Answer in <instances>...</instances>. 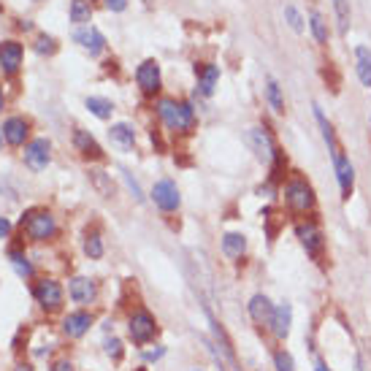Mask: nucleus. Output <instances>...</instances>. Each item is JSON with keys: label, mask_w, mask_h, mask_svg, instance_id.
I'll use <instances>...</instances> for the list:
<instances>
[{"label": "nucleus", "mask_w": 371, "mask_h": 371, "mask_svg": "<svg viewBox=\"0 0 371 371\" xmlns=\"http://www.w3.org/2000/svg\"><path fill=\"white\" fill-rule=\"evenodd\" d=\"M165 350L160 347V350H152V352H147V360H157V357H163Z\"/></svg>", "instance_id": "obj_42"}, {"label": "nucleus", "mask_w": 371, "mask_h": 371, "mask_svg": "<svg viewBox=\"0 0 371 371\" xmlns=\"http://www.w3.org/2000/svg\"><path fill=\"white\" fill-rule=\"evenodd\" d=\"M217 79H220V68H217V66L209 63L204 68H198V87H201V95H211Z\"/></svg>", "instance_id": "obj_22"}, {"label": "nucleus", "mask_w": 371, "mask_h": 371, "mask_svg": "<svg viewBox=\"0 0 371 371\" xmlns=\"http://www.w3.org/2000/svg\"><path fill=\"white\" fill-rule=\"evenodd\" d=\"M36 52H38V55H55L57 41L52 38V36H38V41H36Z\"/></svg>", "instance_id": "obj_34"}, {"label": "nucleus", "mask_w": 371, "mask_h": 371, "mask_svg": "<svg viewBox=\"0 0 371 371\" xmlns=\"http://www.w3.org/2000/svg\"><path fill=\"white\" fill-rule=\"evenodd\" d=\"M52 371H73V363L70 360H57V363H52Z\"/></svg>", "instance_id": "obj_40"}, {"label": "nucleus", "mask_w": 371, "mask_h": 371, "mask_svg": "<svg viewBox=\"0 0 371 371\" xmlns=\"http://www.w3.org/2000/svg\"><path fill=\"white\" fill-rule=\"evenodd\" d=\"M22 228L28 231L33 241H46L55 236V217L46 209H33L22 217Z\"/></svg>", "instance_id": "obj_1"}, {"label": "nucleus", "mask_w": 371, "mask_h": 371, "mask_svg": "<svg viewBox=\"0 0 371 371\" xmlns=\"http://www.w3.org/2000/svg\"><path fill=\"white\" fill-rule=\"evenodd\" d=\"M285 201H288V207L293 211H309L315 207V193L303 179H293L285 187Z\"/></svg>", "instance_id": "obj_2"}, {"label": "nucleus", "mask_w": 371, "mask_h": 371, "mask_svg": "<svg viewBox=\"0 0 371 371\" xmlns=\"http://www.w3.org/2000/svg\"><path fill=\"white\" fill-rule=\"evenodd\" d=\"M33 296H36V301L41 303L43 309H57L63 303V288L55 279H41L36 285V290H33Z\"/></svg>", "instance_id": "obj_6"}, {"label": "nucleus", "mask_w": 371, "mask_h": 371, "mask_svg": "<svg viewBox=\"0 0 371 371\" xmlns=\"http://www.w3.org/2000/svg\"><path fill=\"white\" fill-rule=\"evenodd\" d=\"M9 234H11V222L6 220V217H0V239H6Z\"/></svg>", "instance_id": "obj_41"}, {"label": "nucleus", "mask_w": 371, "mask_h": 371, "mask_svg": "<svg viewBox=\"0 0 371 371\" xmlns=\"http://www.w3.org/2000/svg\"><path fill=\"white\" fill-rule=\"evenodd\" d=\"M195 371H198V369H195Z\"/></svg>", "instance_id": "obj_48"}, {"label": "nucleus", "mask_w": 371, "mask_h": 371, "mask_svg": "<svg viewBox=\"0 0 371 371\" xmlns=\"http://www.w3.org/2000/svg\"><path fill=\"white\" fill-rule=\"evenodd\" d=\"M298 239H301L303 249L320 261V255H323V231L317 228L315 222H303L298 225Z\"/></svg>", "instance_id": "obj_10"}, {"label": "nucleus", "mask_w": 371, "mask_h": 371, "mask_svg": "<svg viewBox=\"0 0 371 371\" xmlns=\"http://www.w3.org/2000/svg\"><path fill=\"white\" fill-rule=\"evenodd\" d=\"M16 371H33V369H30L28 363H19V366H16Z\"/></svg>", "instance_id": "obj_44"}, {"label": "nucleus", "mask_w": 371, "mask_h": 371, "mask_svg": "<svg viewBox=\"0 0 371 371\" xmlns=\"http://www.w3.org/2000/svg\"><path fill=\"white\" fill-rule=\"evenodd\" d=\"M274 303L268 301L266 296H252V301H249V317L258 323V325H271V320H274Z\"/></svg>", "instance_id": "obj_12"}, {"label": "nucleus", "mask_w": 371, "mask_h": 371, "mask_svg": "<svg viewBox=\"0 0 371 371\" xmlns=\"http://www.w3.org/2000/svg\"><path fill=\"white\" fill-rule=\"evenodd\" d=\"M207 317H209V325H211V333H214V339H217V344L222 347V352L228 355V360L234 363L236 366V352H234V344H231V339L225 336V330H222V325L211 317V312H207Z\"/></svg>", "instance_id": "obj_24"}, {"label": "nucleus", "mask_w": 371, "mask_h": 371, "mask_svg": "<svg viewBox=\"0 0 371 371\" xmlns=\"http://www.w3.org/2000/svg\"><path fill=\"white\" fill-rule=\"evenodd\" d=\"M195 125V111L190 103H182V111H179V130H190Z\"/></svg>", "instance_id": "obj_33"}, {"label": "nucleus", "mask_w": 371, "mask_h": 371, "mask_svg": "<svg viewBox=\"0 0 371 371\" xmlns=\"http://www.w3.org/2000/svg\"><path fill=\"white\" fill-rule=\"evenodd\" d=\"M84 252H87L93 261H98V258L103 255V241H100V236L87 234V239H84Z\"/></svg>", "instance_id": "obj_32"}, {"label": "nucleus", "mask_w": 371, "mask_h": 371, "mask_svg": "<svg viewBox=\"0 0 371 371\" xmlns=\"http://www.w3.org/2000/svg\"><path fill=\"white\" fill-rule=\"evenodd\" d=\"M0 144H3V133H0Z\"/></svg>", "instance_id": "obj_46"}, {"label": "nucleus", "mask_w": 371, "mask_h": 371, "mask_svg": "<svg viewBox=\"0 0 371 371\" xmlns=\"http://www.w3.org/2000/svg\"><path fill=\"white\" fill-rule=\"evenodd\" d=\"M87 109L93 111L98 120H109L111 111H114V103L106 100V98H87Z\"/></svg>", "instance_id": "obj_27"}, {"label": "nucleus", "mask_w": 371, "mask_h": 371, "mask_svg": "<svg viewBox=\"0 0 371 371\" xmlns=\"http://www.w3.org/2000/svg\"><path fill=\"white\" fill-rule=\"evenodd\" d=\"M0 111H3V93H0Z\"/></svg>", "instance_id": "obj_45"}, {"label": "nucleus", "mask_w": 371, "mask_h": 371, "mask_svg": "<svg viewBox=\"0 0 371 371\" xmlns=\"http://www.w3.org/2000/svg\"><path fill=\"white\" fill-rule=\"evenodd\" d=\"M93 325V315H87V312H73L63 320V330H66V336L70 339H79L87 333V328Z\"/></svg>", "instance_id": "obj_16"}, {"label": "nucleus", "mask_w": 371, "mask_h": 371, "mask_svg": "<svg viewBox=\"0 0 371 371\" xmlns=\"http://www.w3.org/2000/svg\"><path fill=\"white\" fill-rule=\"evenodd\" d=\"M73 147L82 152L84 157H93V160H100V157H103L100 144H98L95 138L90 136L87 130H76V133H73Z\"/></svg>", "instance_id": "obj_18"}, {"label": "nucleus", "mask_w": 371, "mask_h": 371, "mask_svg": "<svg viewBox=\"0 0 371 371\" xmlns=\"http://www.w3.org/2000/svg\"><path fill=\"white\" fill-rule=\"evenodd\" d=\"M244 249H247V239L241 234H225L222 236V252L228 255V258H241L244 255Z\"/></svg>", "instance_id": "obj_23"}, {"label": "nucleus", "mask_w": 371, "mask_h": 371, "mask_svg": "<svg viewBox=\"0 0 371 371\" xmlns=\"http://www.w3.org/2000/svg\"><path fill=\"white\" fill-rule=\"evenodd\" d=\"M179 111H182V103L171 100V98H163V100L157 103V114H160V120H163L171 130H179Z\"/></svg>", "instance_id": "obj_20"}, {"label": "nucleus", "mask_w": 371, "mask_h": 371, "mask_svg": "<svg viewBox=\"0 0 371 371\" xmlns=\"http://www.w3.org/2000/svg\"><path fill=\"white\" fill-rule=\"evenodd\" d=\"M90 19H93L90 3H87V0H73V3H70V22H73V25H90Z\"/></svg>", "instance_id": "obj_25"}, {"label": "nucleus", "mask_w": 371, "mask_h": 371, "mask_svg": "<svg viewBox=\"0 0 371 371\" xmlns=\"http://www.w3.org/2000/svg\"><path fill=\"white\" fill-rule=\"evenodd\" d=\"M247 144L252 147V152H255V157L258 160H263V163H268L271 157H274V144H271V138H268V133L263 130V127H249L247 130Z\"/></svg>", "instance_id": "obj_7"}, {"label": "nucleus", "mask_w": 371, "mask_h": 371, "mask_svg": "<svg viewBox=\"0 0 371 371\" xmlns=\"http://www.w3.org/2000/svg\"><path fill=\"white\" fill-rule=\"evenodd\" d=\"M73 41L82 43L90 55H100V52H103V46H106V38H103V36H100L95 28L76 30V33H73Z\"/></svg>", "instance_id": "obj_15"}, {"label": "nucleus", "mask_w": 371, "mask_h": 371, "mask_svg": "<svg viewBox=\"0 0 371 371\" xmlns=\"http://www.w3.org/2000/svg\"><path fill=\"white\" fill-rule=\"evenodd\" d=\"M333 11L339 19V33L347 36V30H350V0H333Z\"/></svg>", "instance_id": "obj_30"}, {"label": "nucleus", "mask_w": 371, "mask_h": 371, "mask_svg": "<svg viewBox=\"0 0 371 371\" xmlns=\"http://www.w3.org/2000/svg\"><path fill=\"white\" fill-rule=\"evenodd\" d=\"M333 168H336V179H339V187H342V198L347 201L352 195V187H355V168L350 163V157L344 155V150L339 155H333Z\"/></svg>", "instance_id": "obj_5"}, {"label": "nucleus", "mask_w": 371, "mask_h": 371, "mask_svg": "<svg viewBox=\"0 0 371 371\" xmlns=\"http://www.w3.org/2000/svg\"><path fill=\"white\" fill-rule=\"evenodd\" d=\"M90 182L95 184V190L103 195V198H111V195H114V184H111L106 171H90Z\"/></svg>", "instance_id": "obj_28"}, {"label": "nucleus", "mask_w": 371, "mask_h": 371, "mask_svg": "<svg viewBox=\"0 0 371 371\" xmlns=\"http://www.w3.org/2000/svg\"><path fill=\"white\" fill-rule=\"evenodd\" d=\"M127 330H130V339L136 344H147L157 333V323H155V317L150 312H136V315L130 317Z\"/></svg>", "instance_id": "obj_3"}, {"label": "nucleus", "mask_w": 371, "mask_h": 371, "mask_svg": "<svg viewBox=\"0 0 371 371\" xmlns=\"http://www.w3.org/2000/svg\"><path fill=\"white\" fill-rule=\"evenodd\" d=\"M0 66L6 73H16L22 66V43L16 41H0Z\"/></svg>", "instance_id": "obj_11"}, {"label": "nucleus", "mask_w": 371, "mask_h": 371, "mask_svg": "<svg viewBox=\"0 0 371 371\" xmlns=\"http://www.w3.org/2000/svg\"><path fill=\"white\" fill-rule=\"evenodd\" d=\"M266 95H268V103L274 106V111H285V100H282V90H279V84L274 79H268V87H266Z\"/></svg>", "instance_id": "obj_31"}, {"label": "nucleus", "mask_w": 371, "mask_h": 371, "mask_svg": "<svg viewBox=\"0 0 371 371\" xmlns=\"http://www.w3.org/2000/svg\"><path fill=\"white\" fill-rule=\"evenodd\" d=\"M106 352H109L114 360H120V357H122V342H120V339H111V342L106 344Z\"/></svg>", "instance_id": "obj_38"}, {"label": "nucleus", "mask_w": 371, "mask_h": 371, "mask_svg": "<svg viewBox=\"0 0 371 371\" xmlns=\"http://www.w3.org/2000/svg\"><path fill=\"white\" fill-rule=\"evenodd\" d=\"M28 133H30L28 122H25L22 117H11V120H6V125H3V138H6L11 147H22Z\"/></svg>", "instance_id": "obj_14"}, {"label": "nucleus", "mask_w": 371, "mask_h": 371, "mask_svg": "<svg viewBox=\"0 0 371 371\" xmlns=\"http://www.w3.org/2000/svg\"><path fill=\"white\" fill-rule=\"evenodd\" d=\"M309 28H312V36H315L317 43H328V22L320 11H312L309 16Z\"/></svg>", "instance_id": "obj_26"}, {"label": "nucleus", "mask_w": 371, "mask_h": 371, "mask_svg": "<svg viewBox=\"0 0 371 371\" xmlns=\"http://www.w3.org/2000/svg\"><path fill=\"white\" fill-rule=\"evenodd\" d=\"M109 136L114 144H120L122 150H133V144H136V130L130 127V125H111V130H109Z\"/></svg>", "instance_id": "obj_21"}, {"label": "nucleus", "mask_w": 371, "mask_h": 371, "mask_svg": "<svg viewBox=\"0 0 371 371\" xmlns=\"http://www.w3.org/2000/svg\"><path fill=\"white\" fill-rule=\"evenodd\" d=\"M285 19H288L290 28L296 30V33H301L303 30V19H301V14H298V9H296V6H285Z\"/></svg>", "instance_id": "obj_35"}, {"label": "nucleus", "mask_w": 371, "mask_h": 371, "mask_svg": "<svg viewBox=\"0 0 371 371\" xmlns=\"http://www.w3.org/2000/svg\"><path fill=\"white\" fill-rule=\"evenodd\" d=\"M152 198H155V204L163 209V211H177L179 204H182L179 187L171 179H160V182L155 184V190H152Z\"/></svg>", "instance_id": "obj_4"}, {"label": "nucleus", "mask_w": 371, "mask_h": 371, "mask_svg": "<svg viewBox=\"0 0 371 371\" xmlns=\"http://www.w3.org/2000/svg\"><path fill=\"white\" fill-rule=\"evenodd\" d=\"M25 165L30 171H43L49 165V141L46 138H36L25 147Z\"/></svg>", "instance_id": "obj_8"}, {"label": "nucleus", "mask_w": 371, "mask_h": 371, "mask_svg": "<svg viewBox=\"0 0 371 371\" xmlns=\"http://www.w3.org/2000/svg\"><path fill=\"white\" fill-rule=\"evenodd\" d=\"M274 363H276V371H296V366H293V355L285 352V350H279V352H276Z\"/></svg>", "instance_id": "obj_36"}, {"label": "nucleus", "mask_w": 371, "mask_h": 371, "mask_svg": "<svg viewBox=\"0 0 371 371\" xmlns=\"http://www.w3.org/2000/svg\"><path fill=\"white\" fill-rule=\"evenodd\" d=\"M9 261H11L14 271L22 276V279H30V276H33V266H30V261L19 252V249H11V252H9Z\"/></svg>", "instance_id": "obj_29"}, {"label": "nucleus", "mask_w": 371, "mask_h": 371, "mask_svg": "<svg viewBox=\"0 0 371 371\" xmlns=\"http://www.w3.org/2000/svg\"><path fill=\"white\" fill-rule=\"evenodd\" d=\"M136 79H138V87L152 95V93H157L160 90V66L155 63V60H144L136 70Z\"/></svg>", "instance_id": "obj_9"}, {"label": "nucleus", "mask_w": 371, "mask_h": 371, "mask_svg": "<svg viewBox=\"0 0 371 371\" xmlns=\"http://www.w3.org/2000/svg\"><path fill=\"white\" fill-rule=\"evenodd\" d=\"M369 122H371V117H369Z\"/></svg>", "instance_id": "obj_47"}, {"label": "nucleus", "mask_w": 371, "mask_h": 371, "mask_svg": "<svg viewBox=\"0 0 371 371\" xmlns=\"http://www.w3.org/2000/svg\"><path fill=\"white\" fill-rule=\"evenodd\" d=\"M70 298L76 303H93L98 296V288L93 279H87V276H76V279H70Z\"/></svg>", "instance_id": "obj_13"}, {"label": "nucleus", "mask_w": 371, "mask_h": 371, "mask_svg": "<svg viewBox=\"0 0 371 371\" xmlns=\"http://www.w3.org/2000/svg\"><path fill=\"white\" fill-rule=\"evenodd\" d=\"M290 323H293V309H290V303H279L274 309V320H271V330H274L276 339H288Z\"/></svg>", "instance_id": "obj_17"}, {"label": "nucleus", "mask_w": 371, "mask_h": 371, "mask_svg": "<svg viewBox=\"0 0 371 371\" xmlns=\"http://www.w3.org/2000/svg\"><path fill=\"white\" fill-rule=\"evenodd\" d=\"M106 9H109V11H125V9H127V0H106Z\"/></svg>", "instance_id": "obj_39"}, {"label": "nucleus", "mask_w": 371, "mask_h": 371, "mask_svg": "<svg viewBox=\"0 0 371 371\" xmlns=\"http://www.w3.org/2000/svg\"><path fill=\"white\" fill-rule=\"evenodd\" d=\"M315 371H328V366H325L323 360H317V363H315Z\"/></svg>", "instance_id": "obj_43"}, {"label": "nucleus", "mask_w": 371, "mask_h": 371, "mask_svg": "<svg viewBox=\"0 0 371 371\" xmlns=\"http://www.w3.org/2000/svg\"><path fill=\"white\" fill-rule=\"evenodd\" d=\"M122 177H125V182H127V187H130V193H133V198H136V201H144V195H141V187H138L136 179L130 177L127 171H122Z\"/></svg>", "instance_id": "obj_37"}, {"label": "nucleus", "mask_w": 371, "mask_h": 371, "mask_svg": "<svg viewBox=\"0 0 371 371\" xmlns=\"http://www.w3.org/2000/svg\"><path fill=\"white\" fill-rule=\"evenodd\" d=\"M355 70H357V79L363 87H371V49L369 46H357L355 49Z\"/></svg>", "instance_id": "obj_19"}]
</instances>
